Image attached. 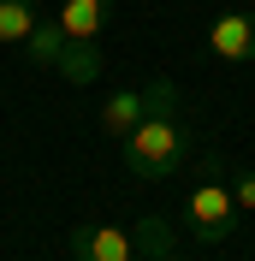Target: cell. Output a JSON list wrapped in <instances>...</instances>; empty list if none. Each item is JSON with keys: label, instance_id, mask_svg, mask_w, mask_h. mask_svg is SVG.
<instances>
[{"label": "cell", "instance_id": "cell-12", "mask_svg": "<svg viewBox=\"0 0 255 261\" xmlns=\"http://www.w3.org/2000/svg\"><path fill=\"white\" fill-rule=\"evenodd\" d=\"M160 261H184V255H178V249H166V255H160Z\"/></svg>", "mask_w": 255, "mask_h": 261}, {"label": "cell", "instance_id": "cell-6", "mask_svg": "<svg viewBox=\"0 0 255 261\" xmlns=\"http://www.w3.org/2000/svg\"><path fill=\"white\" fill-rule=\"evenodd\" d=\"M60 30L71 36V42H101V30H107L113 18V0H60Z\"/></svg>", "mask_w": 255, "mask_h": 261}, {"label": "cell", "instance_id": "cell-2", "mask_svg": "<svg viewBox=\"0 0 255 261\" xmlns=\"http://www.w3.org/2000/svg\"><path fill=\"white\" fill-rule=\"evenodd\" d=\"M232 214H238V196H232V184L208 166L202 178H196L190 202H184V226H190L202 244H225V238H232Z\"/></svg>", "mask_w": 255, "mask_h": 261}, {"label": "cell", "instance_id": "cell-1", "mask_svg": "<svg viewBox=\"0 0 255 261\" xmlns=\"http://www.w3.org/2000/svg\"><path fill=\"white\" fill-rule=\"evenodd\" d=\"M190 161V130H184V119L172 113V107H160V113H148L143 125L125 137V172L131 178H172L178 166Z\"/></svg>", "mask_w": 255, "mask_h": 261}, {"label": "cell", "instance_id": "cell-3", "mask_svg": "<svg viewBox=\"0 0 255 261\" xmlns=\"http://www.w3.org/2000/svg\"><path fill=\"white\" fill-rule=\"evenodd\" d=\"M160 107H178V89H172V83H166V77L143 83V89H113V95L101 101V130L125 143L131 130L143 125L148 113H160Z\"/></svg>", "mask_w": 255, "mask_h": 261}, {"label": "cell", "instance_id": "cell-9", "mask_svg": "<svg viewBox=\"0 0 255 261\" xmlns=\"http://www.w3.org/2000/svg\"><path fill=\"white\" fill-rule=\"evenodd\" d=\"M101 42H71V48H65V60H60V77L65 83H95L101 77Z\"/></svg>", "mask_w": 255, "mask_h": 261}, {"label": "cell", "instance_id": "cell-4", "mask_svg": "<svg viewBox=\"0 0 255 261\" xmlns=\"http://www.w3.org/2000/svg\"><path fill=\"white\" fill-rule=\"evenodd\" d=\"M208 54L225 65H249L255 60V12H220L214 24H208Z\"/></svg>", "mask_w": 255, "mask_h": 261}, {"label": "cell", "instance_id": "cell-8", "mask_svg": "<svg viewBox=\"0 0 255 261\" xmlns=\"http://www.w3.org/2000/svg\"><path fill=\"white\" fill-rule=\"evenodd\" d=\"M24 48H30V60H36V65H48V71H60L65 48H71V36L60 30V18H42V24L30 30V42H24Z\"/></svg>", "mask_w": 255, "mask_h": 261}, {"label": "cell", "instance_id": "cell-10", "mask_svg": "<svg viewBox=\"0 0 255 261\" xmlns=\"http://www.w3.org/2000/svg\"><path fill=\"white\" fill-rule=\"evenodd\" d=\"M131 238H137V255H143V261H160L166 249H172V226H166V220H155V214H148Z\"/></svg>", "mask_w": 255, "mask_h": 261}, {"label": "cell", "instance_id": "cell-11", "mask_svg": "<svg viewBox=\"0 0 255 261\" xmlns=\"http://www.w3.org/2000/svg\"><path fill=\"white\" fill-rule=\"evenodd\" d=\"M232 196H238V208H255V166H243L232 178Z\"/></svg>", "mask_w": 255, "mask_h": 261}, {"label": "cell", "instance_id": "cell-7", "mask_svg": "<svg viewBox=\"0 0 255 261\" xmlns=\"http://www.w3.org/2000/svg\"><path fill=\"white\" fill-rule=\"evenodd\" d=\"M36 24H42L36 0H0V48H24Z\"/></svg>", "mask_w": 255, "mask_h": 261}, {"label": "cell", "instance_id": "cell-5", "mask_svg": "<svg viewBox=\"0 0 255 261\" xmlns=\"http://www.w3.org/2000/svg\"><path fill=\"white\" fill-rule=\"evenodd\" d=\"M71 255H78V261H137V238H131L125 226L95 220V226L71 231Z\"/></svg>", "mask_w": 255, "mask_h": 261}]
</instances>
